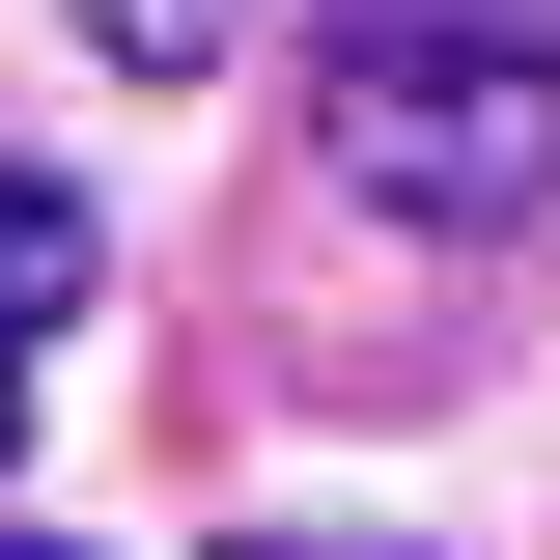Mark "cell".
<instances>
[{
	"instance_id": "cell-1",
	"label": "cell",
	"mask_w": 560,
	"mask_h": 560,
	"mask_svg": "<svg viewBox=\"0 0 560 560\" xmlns=\"http://www.w3.org/2000/svg\"><path fill=\"white\" fill-rule=\"evenodd\" d=\"M308 140L364 224H533L560 197V0H337L308 28Z\"/></svg>"
},
{
	"instance_id": "cell-2",
	"label": "cell",
	"mask_w": 560,
	"mask_h": 560,
	"mask_svg": "<svg viewBox=\"0 0 560 560\" xmlns=\"http://www.w3.org/2000/svg\"><path fill=\"white\" fill-rule=\"evenodd\" d=\"M84 280H113V253H84V197H57V168H0V448H28V393H57Z\"/></svg>"
},
{
	"instance_id": "cell-4",
	"label": "cell",
	"mask_w": 560,
	"mask_h": 560,
	"mask_svg": "<svg viewBox=\"0 0 560 560\" xmlns=\"http://www.w3.org/2000/svg\"><path fill=\"white\" fill-rule=\"evenodd\" d=\"M253 560H393V533H253Z\"/></svg>"
},
{
	"instance_id": "cell-3",
	"label": "cell",
	"mask_w": 560,
	"mask_h": 560,
	"mask_svg": "<svg viewBox=\"0 0 560 560\" xmlns=\"http://www.w3.org/2000/svg\"><path fill=\"white\" fill-rule=\"evenodd\" d=\"M253 28H280V0H84V57H113V84H197V57H253Z\"/></svg>"
},
{
	"instance_id": "cell-5",
	"label": "cell",
	"mask_w": 560,
	"mask_h": 560,
	"mask_svg": "<svg viewBox=\"0 0 560 560\" xmlns=\"http://www.w3.org/2000/svg\"><path fill=\"white\" fill-rule=\"evenodd\" d=\"M0 560H28V533H0Z\"/></svg>"
}]
</instances>
